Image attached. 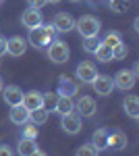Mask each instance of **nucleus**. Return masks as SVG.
I'll use <instances>...</instances> for the list:
<instances>
[{
	"instance_id": "obj_22",
	"label": "nucleus",
	"mask_w": 139,
	"mask_h": 156,
	"mask_svg": "<svg viewBox=\"0 0 139 156\" xmlns=\"http://www.w3.org/2000/svg\"><path fill=\"white\" fill-rule=\"evenodd\" d=\"M93 54H96V58L100 60V62H112V48L110 46H106V44H98V48L93 50Z\"/></svg>"
},
{
	"instance_id": "obj_1",
	"label": "nucleus",
	"mask_w": 139,
	"mask_h": 156,
	"mask_svg": "<svg viewBox=\"0 0 139 156\" xmlns=\"http://www.w3.org/2000/svg\"><path fill=\"white\" fill-rule=\"evenodd\" d=\"M56 37V29L50 25H37V27H31L29 29V44L33 46V48H48V44L52 42Z\"/></svg>"
},
{
	"instance_id": "obj_12",
	"label": "nucleus",
	"mask_w": 139,
	"mask_h": 156,
	"mask_svg": "<svg viewBox=\"0 0 139 156\" xmlns=\"http://www.w3.org/2000/svg\"><path fill=\"white\" fill-rule=\"evenodd\" d=\"M6 52L12 54V56H23L27 52V42L19 36L11 37V40H6Z\"/></svg>"
},
{
	"instance_id": "obj_7",
	"label": "nucleus",
	"mask_w": 139,
	"mask_h": 156,
	"mask_svg": "<svg viewBox=\"0 0 139 156\" xmlns=\"http://www.w3.org/2000/svg\"><path fill=\"white\" fill-rule=\"evenodd\" d=\"M75 110L81 115V117H93L96 110H98V104L92 96H81L77 102H75Z\"/></svg>"
},
{
	"instance_id": "obj_6",
	"label": "nucleus",
	"mask_w": 139,
	"mask_h": 156,
	"mask_svg": "<svg viewBox=\"0 0 139 156\" xmlns=\"http://www.w3.org/2000/svg\"><path fill=\"white\" fill-rule=\"evenodd\" d=\"M92 87L96 94H100V96H110L112 94V90H114V81H112V77L110 75H96L92 79Z\"/></svg>"
},
{
	"instance_id": "obj_3",
	"label": "nucleus",
	"mask_w": 139,
	"mask_h": 156,
	"mask_svg": "<svg viewBox=\"0 0 139 156\" xmlns=\"http://www.w3.org/2000/svg\"><path fill=\"white\" fill-rule=\"evenodd\" d=\"M75 27H77V31L81 34V37H93V36H98V34H100L102 23H100V19H98V17L83 15L81 19L75 23Z\"/></svg>"
},
{
	"instance_id": "obj_27",
	"label": "nucleus",
	"mask_w": 139,
	"mask_h": 156,
	"mask_svg": "<svg viewBox=\"0 0 139 156\" xmlns=\"http://www.w3.org/2000/svg\"><path fill=\"white\" fill-rule=\"evenodd\" d=\"M75 154L77 156H96V154H100V152L96 150L93 144H85V146H79V148L75 150Z\"/></svg>"
},
{
	"instance_id": "obj_14",
	"label": "nucleus",
	"mask_w": 139,
	"mask_h": 156,
	"mask_svg": "<svg viewBox=\"0 0 139 156\" xmlns=\"http://www.w3.org/2000/svg\"><path fill=\"white\" fill-rule=\"evenodd\" d=\"M9 119H11V123H15V125H23V123H27L29 121V110L23 106V104H17V106H11V112H9Z\"/></svg>"
},
{
	"instance_id": "obj_20",
	"label": "nucleus",
	"mask_w": 139,
	"mask_h": 156,
	"mask_svg": "<svg viewBox=\"0 0 139 156\" xmlns=\"http://www.w3.org/2000/svg\"><path fill=\"white\" fill-rule=\"evenodd\" d=\"M50 117V110L46 106H40V108H33V110H29V121L35 123V125H44Z\"/></svg>"
},
{
	"instance_id": "obj_33",
	"label": "nucleus",
	"mask_w": 139,
	"mask_h": 156,
	"mask_svg": "<svg viewBox=\"0 0 139 156\" xmlns=\"http://www.w3.org/2000/svg\"><path fill=\"white\" fill-rule=\"evenodd\" d=\"M48 2H52V4H58V2H60V0H48Z\"/></svg>"
},
{
	"instance_id": "obj_31",
	"label": "nucleus",
	"mask_w": 139,
	"mask_h": 156,
	"mask_svg": "<svg viewBox=\"0 0 139 156\" xmlns=\"http://www.w3.org/2000/svg\"><path fill=\"white\" fill-rule=\"evenodd\" d=\"M2 54H6V40L4 37H0V56Z\"/></svg>"
},
{
	"instance_id": "obj_15",
	"label": "nucleus",
	"mask_w": 139,
	"mask_h": 156,
	"mask_svg": "<svg viewBox=\"0 0 139 156\" xmlns=\"http://www.w3.org/2000/svg\"><path fill=\"white\" fill-rule=\"evenodd\" d=\"M17 152H19L21 156H35V154H42V152H40V146H37V142H35V140H29V137H21Z\"/></svg>"
},
{
	"instance_id": "obj_8",
	"label": "nucleus",
	"mask_w": 139,
	"mask_h": 156,
	"mask_svg": "<svg viewBox=\"0 0 139 156\" xmlns=\"http://www.w3.org/2000/svg\"><path fill=\"white\" fill-rule=\"evenodd\" d=\"M52 27L56 29V34H69L71 29L75 27V21L69 12H58L56 17L52 19Z\"/></svg>"
},
{
	"instance_id": "obj_9",
	"label": "nucleus",
	"mask_w": 139,
	"mask_h": 156,
	"mask_svg": "<svg viewBox=\"0 0 139 156\" xmlns=\"http://www.w3.org/2000/svg\"><path fill=\"white\" fill-rule=\"evenodd\" d=\"M75 75L81 79L83 83H92V79L98 75V69H96V65H93L92 60H83V62H79V65H77Z\"/></svg>"
},
{
	"instance_id": "obj_16",
	"label": "nucleus",
	"mask_w": 139,
	"mask_h": 156,
	"mask_svg": "<svg viewBox=\"0 0 139 156\" xmlns=\"http://www.w3.org/2000/svg\"><path fill=\"white\" fill-rule=\"evenodd\" d=\"M123 108L127 110V115L131 119H139V98L135 94H127L123 100Z\"/></svg>"
},
{
	"instance_id": "obj_17",
	"label": "nucleus",
	"mask_w": 139,
	"mask_h": 156,
	"mask_svg": "<svg viewBox=\"0 0 139 156\" xmlns=\"http://www.w3.org/2000/svg\"><path fill=\"white\" fill-rule=\"evenodd\" d=\"M92 144L96 146L98 152H104L106 148H108V129H104V127L96 129L92 135Z\"/></svg>"
},
{
	"instance_id": "obj_36",
	"label": "nucleus",
	"mask_w": 139,
	"mask_h": 156,
	"mask_svg": "<svg viewBox=\"0 0 139 156\" xmlns=\"http://www.w3.org/2000/svg\"><path fill=\"white\" fill-rule=\"evenodd\" d=\"M0 2H2V0H0Z\"/></svg>"
},
{
	"instance_id": "obj_23",
	"label": "nucleus",
	"mask_w": 139,
	"mask_h": 156,
	"mask_svg": "<svg viewBox=\"0 0 139 156\" xmlns=\"http://www.w3.org/2000/svg\"><path fill=\"white\" fill-rule=\"evenodd\" d=\"M21 127H23V135H21V137H29V140H35V137H37V125H35V123L27 121Z\"/></svg>"
},
{
	"instance_id": "obj_25",
	"label": "nucleus",
	"mask_w": 139,
	"mask_h": 156,
	"mask_svg": "<svg viewBox=\"0 0 139 156\" xmlns=\"http://www.w3.org/2000/svg\"><path fill=\"white\" fill-rule=\"evenodd\" d=\"M127 54H129V48L123 44V42H118L116 46H112V58L114 60H123Z\"/></svg>"
},
{
	"instance_id": "obj_11",
	"label": "nucleus",
	"mask_w": 139,
	"mask_h": 156,
	"mask_svg": "<svg viewBox=\"0 0 139 156\" xmlns=\"http://www.w3.org/2000/svg\"><path fill=\"white\" fill-rule=\"evenodd\" d=\"M4 90V102L9 104V106H17V104H21L23 102V90L19 87V85H6V87H2Z\"/></svg>"
},
{
	"instance_id": "obj_32",
	"label": "nucleus",
	"mask_w": 139,
	"mask_h": 156,
	"mask_svg": "<svg viewBox=\"0 0 139 156\" xmlns=\"http://www.w3.org/2000/svg\"><path fill=\"white\" fill-rule=\"evenodd\" d=\"M0 154H2V156H4V154L9 156V154H12V150L9 148V146H4V144H2V146H0Z\"/></svg>"
},
{
	"instance_id": "obj_4",
	"label": "nucleus",
	"mask_w": 139,
	"mask_h": 156,
	"mask_svg": "<svg viewBox=\"0 0 139 156\" xmlns=\"http://www.w3.org/2000/svg\"><path fill=\"white\" fill-rule=\"evenodd\" d=\"M60 127H62V131L69 133V135H77V133L81 131V127H83L81 115H79V112H75V110L60 115Z\"/></svg>"
},
{
	"instance_id": "obj_5",
	"label": "nucleus",
	"mask_w": 139,
	"mask_h": 156,
	"mask_svg": "<svg viewBox=\"0 0 139 156\" xmlns=\"http://www.w3.org/2000/svg\"><path fill=\"white\" fill-rule=\"evenodd\" d=\"M112 81H114V87L123 90V92H129V90H133L135 83H137V75L133 71H129V69H120L112 77Z\"/></svg>"
},
{
	"instance_id": "obj_26",
	"label": "nucleus",
	"mask_w": 139,
	"mask_h": 156,
	"mask_svg": "<svg viewBox=\"0 0 139 156\" xmlns=\"http://www.w3.org/2000/svg\"><path fill=\"white\" fill-rule=\"evenodd\" d=\"M108 6H110L114 12H127L129 11L127 0H108Z\"/></svg>"
},
{
	"instance_id": "obj_28",
	"label": "nucleus",
	"mask_w": 139,
	"mask_h": 156,
	"mask_svg": "<svg viewBox=\"0 0 139 156\" xmlns=\"http://www.w3.org/2000/svg\"><path fill=\"white\" fill-rule=\"evenodd\" d=\"M85 42H83V50L85 52H93V50L98 48V44H100V40H98V36L93 37H83Z\"/></svg>"
},
{
	"instance_id": "obj_2",
	"label": "nucleus",
	"mask_w": 139,
	"mask_h": 156,
	"mask_svg": "<svg viewBox=\"0 0 139 156\" xmlns=\"http://www.w3.org/2000/svg\"><path fill=\"white\" fill-rule=\"evenodd\" d=\"M69 56H71V50H69V44H67V42L54 37V40L48 44V58L52 60V62L62 65V62L69 60Z\"/></svg>"
},
{
	"instance_id": "obj_30",
	"label": "nucleus",
	"mask_w": 139,
	"mask_h": 156,
	"mask_svg": "<svg viewBox=\"0 0 139 156\" xmlns=\"http://www.w3.org/2000/svg\"><path fill=\"white\" fill-rule=\"evenodd\" d=\"M29 2V6H33V9H42L44 4H48V0H27Z\"/></svg>"
},
{
	"instance_id": "obj_24",
	"label": "nucleus",
	"mask_w": 139,
	"mask_h": 156,
	"mask_svg": "<svg viewBox=\"0 0 139 156\" xmlns=\"http://www.w3.org/2000/svg\"><path fill=\"white\" fill-rule=\"evenodd\" d=\"M100 42H102V44H106V46H110V48H112V46H116L118 42H123V37L118 36V31H108V34H106V36L102 37Z\"/></svg>"
},
{
	"instance_id": "obj_34",
	"label": "nucleus",
	"mask_w": 139,
	"mask_h": 156,
	"mask_svg": "<svg viewBox=\"0 0 139 156\" xmlns=\"http://www.w3.org/2000/svg\"><path fill=\"white\" fill-rule=\"evenodd\" d=\"M2 87H4V83H2V79H0V92H2Z\"/></svg>"
},
{
	"instance_id": "obj_18",
	"label": "nucleus",
	"mask_w": 139,
	"mask_h": 156,
	"mask_svg": "<svg viewBox=\"0 0 139 156\" xmlns=\"http://www.w3.org/2000/svg\"><path fill=\"white\" fill-rule=\"evenodd\" d=\"M125 146H127V135L123 131H108V148L123 150Z\"/></svg>"
},
{
	"instance_id": "obj_21",
	"label": "nucleus",
	"mask_w": 139,
	"mask_h": 156,
	"mask_svg": "<svg viewBox=\"0 0 139 156\" xmlns=\"http://www.w3.org/2000/svg\"><path fill=\"white\" fill-rule=\"evenodd\" d=\"M77 83H73L67 75L60 77V83H58V94H64V96H71V94H77Z\"/></svg>"
},
{
	"instance_id": "obj_35",
	"label": "nucleus",
	"mask_w": 139,
	"mask_h": 156,
	"mask_svg": "<svg viewBox=\"0 0 139 156\" xmlns=\"http://www.w3.org/2000/svg\"><path fill=\"white\" fill-rule=\"evenodd\" d=\"M71 2H79V0H71Z\"/></svg>"
},
{
	"instance_id": "obj_10",
	"label": "nucleus",
	"mask_w": 139,
	"mask_h": 156,
	"mask_svg": "<svg viewBox=\"0 0 139 156\" xmlns=\"http://www.w3.org/2000/svg\"><path fill=\"white\" fill-rule=\"evenodd\" d=\"M21 23H23L27 29L42 25V23H44V19H42V12H40V9H33V6H29V9H27V11L21 15Z\"/></svg>"
},
{
	"instance_id": "obj_29",
	"label": "nucleus",
	"mask_w": 139,
	"mask_h": 156,
	"mask_svg": "<svg viewBox=\"0 0 139 156\" xmlns=\"http://www.w3.org/2000/svg\"><path fill=\"white\" fill-rule=\"evenodd\" d=\"M44 96V106L50 110V108H54V104H56V100H58V96L56 94H52V92H46V94H42Z\"/></svg>"
},
{
	"instance_id": "obj_19",
	"label": "nucleus",
	"mask_w": 139,
	"mask_h": 156,
	"mask_svg": "<svg viewBox=\"0 0 139 156\" xmlns=\"http://www.w3.org/2000/svg\"><path fill=\"white\" fill-rule=\"evenodd\" d=\"M75 108V102H73V96H64V94H58V100L54 104V110L58 115H64V112H71Z\"/></svg>"
},
{
	"instance_id": "obj_13",
	"label": "nucleus",
	"mask_w": 139,
	"mask_h": 156,
	"mask_svg": "<svg viewBox=\"0 0 139 156\" xmlns=\"http://www.w3.org/2000/svg\"><path fill=\"white\" fill-rule=\"evenodd\" d=\"M27 110H33V108H40L44 106V96H42V92H37V90H31V92H27L23 94V102H21Z\"/></svg>"
}]
</instances>
